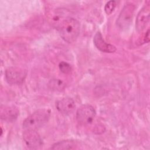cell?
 <instances>
[{
    "instance_id": "6da1fadb",
    "label": "cell",
    "mask_w": 150,
    "mask_h": 150,
    "mask_svg": "<svg viewBox=\"0 0 150 150\" xmlns=\"http://www.w3.org/2000/svg\"><path fill=\"white\" fill-rule=\"evenodd\" d=\"M80 23L77 20L68 18L63 20L58 26L62 39L67 43H72L77 38L80 33Z\"/></svg>"
},
{
    "instance_id": "7a4b0ae2",
    "label": "cell",
    "mask_w": 150,
    "mask_h": 150,
    "mask_svg": "<svg viewBox=\"0 0 150 150\" xmlns=\"http://www.w3.org/2000/svg\"><path fill=\"white\" fill-rule=\"evenodd\" d=\"M50 117V111L48 109H40L29 115L23 122L24 129L36 130L43 126Z\"/></svg>"
},
{
    "instance_id": "3957f363",
    "label": "cell",
    "mask_w": 150,
    "mask_h": 150,
    "mask_svg": "<svg viewBox=\"0 0 150 150\" xmlns=\"http://www.w3.org/2000/svg\"><path fill=\"white\" fill-rule=\"evenodd\" d=\"M96 114V110L93 106L89 104H84L77 109L76 119L81 125H87L93 121Z\"/></svg>"
},
{
    "instance_id": "277c9868",
    "label": "cell",
    "mask_w": 150,
    "mask_h": 150,
    "mask_svg": "<svg viewBox=\"0 0 150 150\" xmlns=\"http://www.w3.org/2000/svg\"><path fill=\"white\" fill-rule=\"evenodd\" d=\"M135 9V6L131 4H128L123 7L117 20V25L120 29H126L130 25Z\"/></svg>"
},
{
    "instance_id": "5b68a950",
    "label": "cell",
    "mask_w": 150,
    "mask_h": 150,
    "mask_svg": "<svg viewBox=\"0 0 150 150\" xmlns=\"http://www.w3.org/2000/svg\"><path fill=\"white\" fill-rule=\"evenodd\" d=\"M27 75L25 70L17 67H11L5 71V79L10 84H20L25 80Z\"/></svg>"
},
{
    "instance_id": "8992f818",
    "label": "cell",
    "mask_w": 150,
    "mask_h": 150,
    "mask_svg": "<svg viewBox=\"0 0 150 150\" xmlns=\"http://www.w3.org/2000/svg\"><path fill=\"white\" fill-rule=\"evenodd\" d=\"M23 141L29 149H36L43 146V141L40 135L35 129H24Z\"/></svg>"
},
{
    "instance_id": "52a82bcc",
    "label": "cell",
    "mask_w": 150,
    "mask_h": 150,
    "mask_svg": "<svg viewBox=\"0 0 150 150\" xmlns=\"http://www.w3.org/2000/svg\"><path fill=\"white\" fill-rule=\"evenodd\" d=\"M149 4L144 5L139 11L135 21V27L138 32H141L145 29L149 20Z\"/></svg>"
},
{
    "instance_id": "ba28073f",
    "label": "cell",
    "mask_w": 150,
    "mask_h": 150,
    "mask_svg": "<svg viewBox=\"0 0 150 150\" xmlns=\"http://www.w3.org/2000/svg\"><path fill=\"white\" fill-rule=\"evenodd\" d=\"M19 114L18 108L15 105H1L0 117L2 120L6 122L15 121Z\"/></svg>"
},
{
    "instance_id": "9c48e42d",
    "label": "cell",
    "mask_w": 150,
    "mask_h": 150,
    "mask_svg": "<svg viewBox=\"0 0 150 150\" xmlns=\"http://www.w3.org/2000/svg\"><path fill=\"white\" fill-rule=\"evenodd\" d=\"M56 106L57 110L64 115H69L73 113L76 108L74 100L70 97H65L57 101Z\"/></svg>"
},
{
    "instance_id": "30bf717a",
    "label": "cell",
    "mask_w": 150,
    "mask_h": 150,
    "mask_svg": "<svg viewBox=\"0 0 150 150\" xmlns=\"http://www.w3.org/2000/svg\"><path fill=\"white\" fill-rule=\"evenodd\" d=\"M93 42L95 46L101 52L104 53H114L116 51V47L114 45L105 42L100 32H97L94 35Z\"/></svg>"
},
{
    "instance_id": "8fae6325",
    "label": "cell",
    "mask_w": 150,
    "mask_h": 150,
    "mask_svg": "<svg viewBox=\"0 0 150 150\" xmlns=\"http://www.w3.org/2000/svg\"><path fill=\"white\" fill-rule=\"evenodd\" d=\"M79 145L77 142L73 140H64L55 143L51 146L52 149H73Z\"/></svg>"
},
{
    "instance_id": "7c38bea8",
    "label": "cell",
    "mask_w": 150,
    "mask_h": 150,
    "mask_svg": "<svg viewBox=\"0 0 150 150\" xmlns=\"http://www.w3.org/2000/svg\"><path fill=\"white\" fill-rule=\"evenodd\" d=\"M49 86L52 90L61 91L64 90L65 87V84L60 79H52L49 81Z\"/></svg>"
},
{
    "instance_id": "4fadbf2b",
    "label": "cell",
    "mask_w": 150,
    "mask_h": 150,
    "mask_svg": "<svg viewBox=\"0 0 150 150\" xmlns=\"http://www.w3.org/2000/svg\"><path fill=\"white\" fill-rule=\"evenodd\" d=\"M117 6V2L115 1H110L105 5L104 11L108 15L111 14L115 9Z\"/></svg>"
},
{
    "instance_id": "5bb4252c",
    "label": "cell",
    "mask_w": 150,
    "mask_h": 150,
    "mask_svg": "<svg viewBox=\"0 0 150 150\" xmlns=\"http://www.w3.org/2000/svg\"><path fill=\"white\" fill-rule=\"evenodd\" d=\"M59 67L60 70L64 74H69L72 70L71 66L69 63L64 62H60L59 63Z\"/></svg>"
},
{
    "instance_id": "9a60e30c",
    "label": "cell",
    "mask_w": 150,
    "mask_h": 150,
    "mask_svg": "<svg viewBox=\"0 0 150 150\" xmlns=\"http://www.w3.org/2000/svg\"><path fill=\"white\" fill-rule=\"evenodd\" d=\"M149 41V29H148L146 32L145 34L144 35L141 39L139 38L137 43H139V45H142L145 43H148Z\"/></svg>"
}]
</instances>
